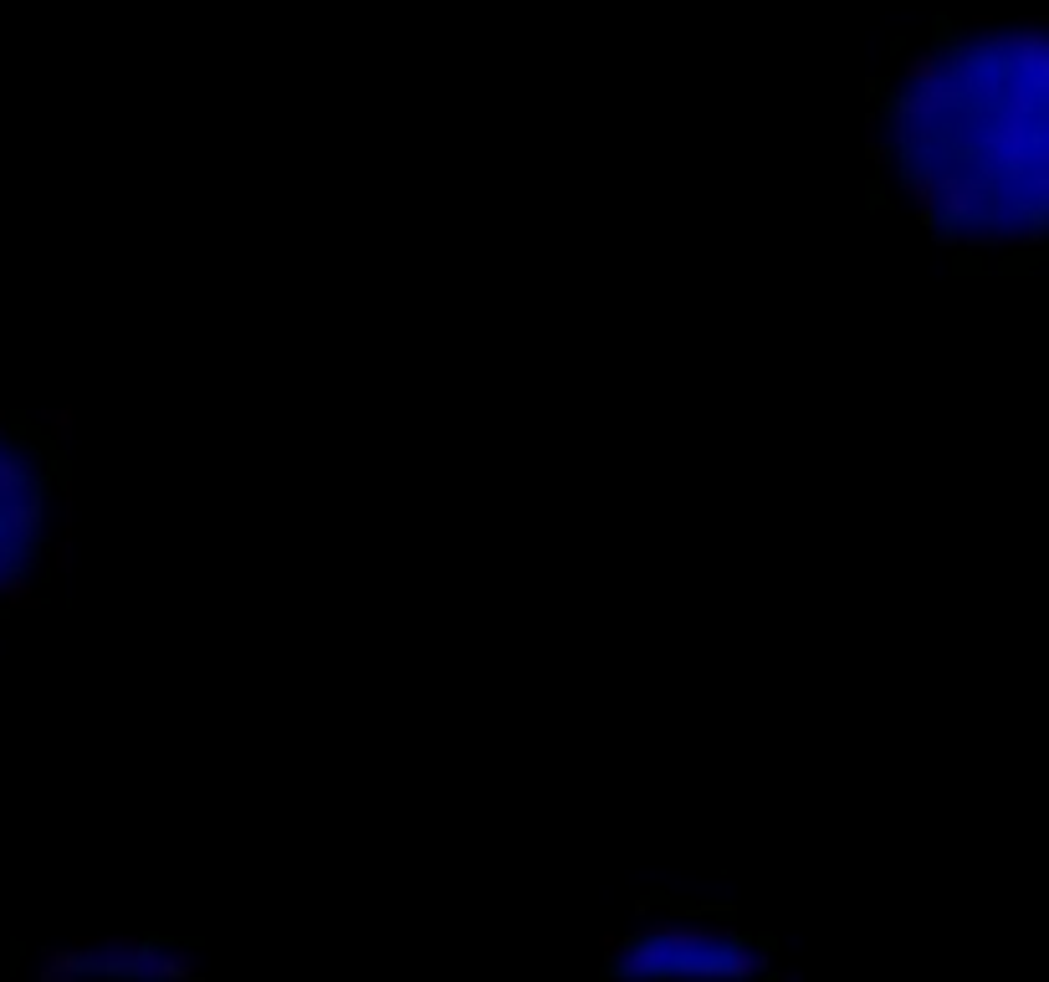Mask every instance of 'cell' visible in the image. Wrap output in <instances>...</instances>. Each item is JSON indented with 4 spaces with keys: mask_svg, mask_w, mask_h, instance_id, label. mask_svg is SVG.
<instances>
[{
    "mask_svg": "<svg viewBox=\"0 0 1049 982\" xmlns=\"http://www.w3.org/2000/svg\"><path fill=\"white\" fill-rule=\"evenodd\" d=\"M26 491H31V476H26L21 451H0V502H16Z\"/></svg>",
    "mask_w": 1049,
    "mask_h": 982,
    "instance_id": "obj_1",
    "label": "cell"
},
{
    "mask_svg": "<svg viewBox=\"0 0 1049 982\" xmlns=\"http://www.w3.org/2000/svg\"><path fill=\"white\" fill-rule=\"evenodd\" d=\"M41 425H47V430L57 435V445H62V440L72 435V410H47V415H41Z\"/></svg>",
    "mask_w": 1049,
    "mask_h": 982,
    "instance_id": "obj_2",
    "label": "cell"
},
{
    "mask_svg": "<svg viewBox=\"0 0 1049 982\" xmlns=\"http://www.w3.org/2000/svg\"><path fill=\"white\" fill-rule=\"evenodd\" d=\"M52 568H57V573H67V568H72V538H67V532H62L57 548H52Z\"/></svg>",
    "mask_w": 1049,
    "mask_h": 982,
    "instance_id": "obj_3",
    "label": "cell"
},
{
    "mask_svg": "<svg viewBox=\"0 0 1049 982\" xmlns=\"http://www.w3.org/2000/svg\"><path fill=\"white\" fill-rule=\"evenodd\" d=\"M952 266H957V272H983V261H978V256H957Z\"/></svg>",
    "mask_w": 1049,
    "mask_h": 982,
    "instance_id": "obj_4",
    "label": "cell"
}]
</instances>
